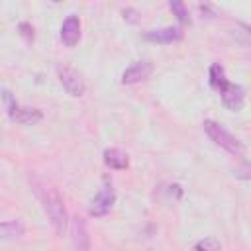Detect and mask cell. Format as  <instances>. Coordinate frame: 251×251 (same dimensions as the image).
Returning <instances> with one entry per match:
<instances>
[{"instance_id":"cell-1","label":"cell","mask_w":251,"mask_h":251,"mask_svg":"<svg viewBox=\"0 0 251 251\" xmlns=\"http://www.w3.org/2000/svg\"><path fill=\"white\" fill-rule=\"evenodd\" d=\"M37 194H39V200L43 204V210H45L51 226L55 227V231L59 235H63L69 226V216H67L63 196L59 194V190L55 186H49V184H41L37 188Z\"/></svg>"},{"instance_id":"cell-2","label":"cell","mask_w":251,"mask_h":251,"mask_svg":"<svg viewBox=\"0 0 251 251\" xmlns=\"http://www.w3.org/2000/svg\"><path fill=\"white\" fill-rule=\"evenodd\" d=\"M202 127L206 131V135L218 145L222 147L224 151H227L229 155L233 157H245V145L243 141H239L231 131H227L222 124L214 122V120H204L202 122Z\"/></svg>"},{"instance_id":"cell-3","label":"cell","mask_w":251,"mask_h":251,"mask_svg":"<svg viewBox=\"0 0 251 251\" xmlns=\"http://www.w3.org/2000/svg\"><path fill=\"white\" fill-rule=\"evenodd\" d=\"M4 102H6V110H8L10 120L16 122V124L33 126V124H37V122L43 120V112H41V110L20 106V104L16 102V98L12 96V92H8V90H4Z\"/></svg>"},{"instance_id":"cell-4","label":"cell","mask_w":251,"mask_h":251,"mask_svg":"<svg viewBox=\"0 0 251 251\" xmlns=\"http://www.w3.org/2000/svg\"><path fill=\"white\" fill-rule=\"evenodd\" d=\"M114 202H116V190H114V184H112L110 176H104L100 190H98L96 196L90 200L88 214L94 216V218H102V216H106V214L114 208Z\"/></svg>"},{"instance_id":"cell-5","label":"cell","mask_w":251,"mask_h":251,"mask_svg":"<svg viewBox=\"0 0 251 251\" xmlns=\"http://www.w3.org/2000/svg\"><path fill=\"white\" fill-rule=\"evenodd\" d=\"M55 71H57L59 82L63 84V88L67 90V94H71V96H75V98L84 96L86 84H84L82 75H80L75 67H71V65H67V63H59V65L55 67Z\"/></svg>"},{"instance_id":"cell-6","label":"cell","mask_w":251,"mask_h":251,"mask_svg":"<svg viewBox=\"0 0 251 251\" xmlns=\"http://www.w3.org/2000/svg\"><path fill=\"white\" fill-rule=\"evenodd\" d=\"M220 96H222V102L224 106L229 110V112H239L245 104V88L241 84H235V82H229L226 80L222 86H220Z\"/></svg>"},{"instance_id":"cell-7","label":"cell","mask_w":251,"mask_h":251,"mask_svg":"<svg viewBox=\"0 0 251 251\" xmlns=\"http://www.w3.org/2000/svg\"><path fill=\"white\" fill-rule=\"evenodd\" d=\"M184 37V31L180 25H165V27H155V29H147L143 31V39L149 43H161V45H169V43H176Z\"/></svg>"},{"instance_id":"cell-8","label":"cell","mask_w":251,"mask_h":251,"mask_svg":"<svg viewBox=\"0 0 251 251\" xmlns=\"http://www.w3.org/2000/svg\"><path fill=\"white\" fill-rule=\"evenodd\" d=\"M71 241H73V251H90V229H88V222L82 216L73 218Z\"/></svg>"},{"instance_id":"cell-9","label":"cell","mask_w":251,"mask_h":251,"mask_svg":"<svg viewBox=\"0 0 251 251\" xmlns=\"http://www.w3.org/2000/svg\"><path fill=\"white\" fill-rule=\"evenodd\" d=\"M153 73V63L143 59V61H135L131 67H127L122 73V84H137L141 80H147Z\"/></svg>"},{"instance_id":"cell-10","label":"cell","mask_w":251,"mask_h":251,"mask_svg":"<svg viewBox=\"0 0 251 251\" xmlns=\"http://www.w3.org/2000/svg\"><path fill=\"white\" fill-rule=\"evenodd\" d=\"M80 39V18L76 14H69L61 24V41L67 47H75Z\"/></svg>"},{"instance_id":"cell-11","label":"cell","mask_w":251,"mask_h":251,"mask_svg":"<svg viewBox=\"0 0 251 251\" xmlns=\"http://www.w3.org/2000/svg\"><path fill=\"white\" fill-rule=\"evenodd\" d=\"M104 165L114 171H124L129 167V155L120 147H108L104 149Z\"/></svg>"},{"instance_id":"cell-12","label":"cell","mask_w":251,"mask_h":251,"mask_svg":"<svg viewBox=\"0 0 251 251\" xmlns=\"http://www.w3.org/2000/svg\"><path fill=\"white\" fill-rule=\"evenodd\" d=\"M25 227L20 220H8V222H0V239H16L20 235H24Z\"/></svg>"},{"instance_id":"cell-13","label":"cell","mask_w":251,"mask_h":251,"mask_svg":"<svg viewBox=\"0 0 251 251\" xmlns=\"http://www.w3.org/2000/svg\"><path fill=\"white\" fill-rule=\"evenodd\" d=\"M226 80H227L226 69H224L220 63H212V67H210V86H212L214 90H220V86H222Z\"/></svg>"},{"instance_id":"cell-14","label":"cell","mask_w":251,"mask_h":251,"mask_svg":"<svg viewBox=\"0 0 251 251\" xmlns=\"http://www.w3.org/2000/svg\"><path fill=\"white\" fill-rule=\"evenodd\" d=\"M169 8H171V12L176 16V20H178L180 24H190V14H188V8H186L184 2H180V0H171V2H169Z\"/></svg>"},{"instance_id":"cell-15","label":"cell","mask_w":251,"mask_h":251,"mask_svg":"<svg viewBox=\"0 0 251 251\" xmlns=\"http://www.w3.org/2000/svg\"><path fill=\"white\" fill-rule=\"evenodd\" d=\"M194 251H220V241L216 237H204L194 245Z\"/></svg>"},{"instance_id":"cell-16","label":"cell","mask_w":251,"mask_h":251,"mask_svg":"<svg viewBox=\"0 0 251 251\" xmlns=\"http://www.w3.org/2000/svg\"><path fill=\"white\" fill-rule=\"evenodd\" d=\"M137 16H139V14H137L133 8H126V10H124V20H127V22H131V24H135V22L139 20Z\"/></svg>"},{"instance_id":"cell-17","label":"cell","mask_w":251,"mask_h":251,"mask_svg":"<svg viewBox=\"0 0 251 251\" xmlns=\"http://www.w3.org/2000/svg\"><path fill=\"white\" fill-rule=\"evenodd\" d=\"M20 29H22V35H25V39H27V41H29V39H33V27H31L29 24L22 22V24H20Z\"/></svg>"}]
</instances>
